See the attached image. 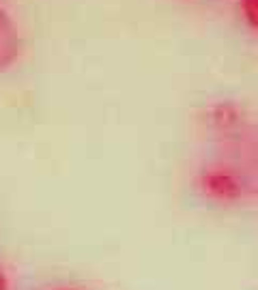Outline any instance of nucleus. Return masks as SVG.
<instances>
[{
    "instance_id": "obj_1",
    "label": "nucleus",
    "mask_w": 258,
    "mask_h": 290,
    "mask_svg": "<svg viewBox=\"0 0 258 290\" xmlns=\"http://www.w3.org/2000/svg\"><path fill=\"white\" fill-rule=\"evenodd\" d=\"M20 56V35L18 26L11 20L9 11L0 3V71L9 69V67Z\"/></svg>"
},
{
    "instance_id": "obj_2",
    "label": "nucleus",
    "mask_w": 258,
    "mask_h": 290,
    "mask_svg": "<svg viewBox=\"0 0 258 290\" xmlns=\"http://www.w3.org/2000/svg\"><path fill=\"white\" fill-rule=\"evenodd\" d=\"M243 15L247 24L258 30V0H243Z\"/></svg>"
},
{
    "instance_id": "obj_3",
    "label": "nucleus",
    "mask_w": 258,
    "mask_h": 290,
    "mask_svg": "<svg viewBox=\"0 0 258 290\" xmlns=\"http://www.w3.org/2000/svg\"><path fill=\"white\" fill-rule=\"evenodd\" d=\"M0 290H9V286H7V279L3 275V271H0Z\"/></svg>"
}]
</instances>
